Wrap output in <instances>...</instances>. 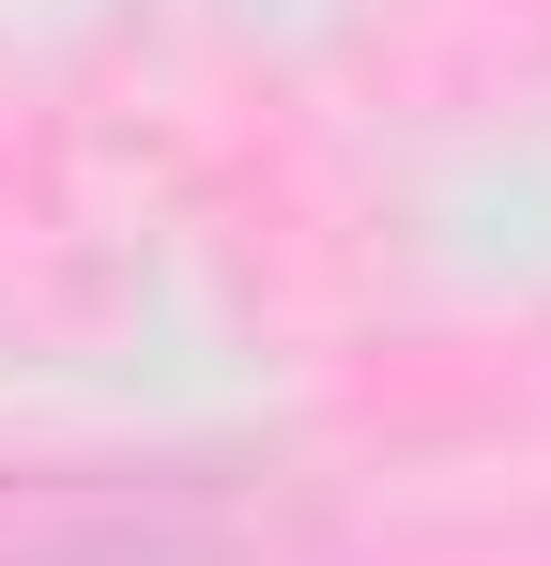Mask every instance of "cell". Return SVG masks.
Returning <instances> with one entry per match:
<instances>
[{
    "mask_svg": "<svg viewBox=\"0 0 551 566\" xmlns=\"http://www.w3.org/2000/svg\"><path fill=\"white\" fill-rule=\"evenodd\" d=\"M306 521V490L246 444H92L0 460V566H246Z\"/></svg>",
    "mask_w": 551,
    "mask_h": 566,
    "instance_id": "cell-1",
    "label": "cell"
}]
</instances>
